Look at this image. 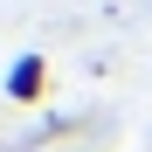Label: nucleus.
Here are the masks:
<instances>
[{
	"mask_svg": "<svg viewBox=\"0 0 152 152\" xmlns=\"http://www.w3.org/2000/svg\"><path fill=\"white\" fill-rule=\"evenodd\" d=\"M42 90H48V62L42 56H14L7 62V97H14V104H35Z\"/></svg>",
	"mask_w": 152,
	"mask_h": 152,
	"instance_id": "obj_1",
	"label": "nucleus"
}]
</instances>
